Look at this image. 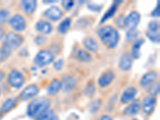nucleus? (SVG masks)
<instances>
[{
	"label": "nucleus",
	"mask_w": 160,
	"mask_h": 120,
	"mask_svg": "<svg viewBox=\"0 0 160 120\" xmlns=\"http://www.w3.org/2000/svg\"><path fill=\"white\" fill-rule=\"evenodd\" d=\"M39 92V89H38V86L35 84H31V85L26 87L21 92H20L18 98L21 100H28L30 98H32L36 96Z\"/></svg>",
	"instance_id": "obj_8"
},
{
	"label": "nucleus",
	"mask_w": 160,
	"mask_h": 120,
	"mask_svg": "<svg viewBox=\"0 0 160 120\" xmlns=\"http://www.w3.org/2000/svg\"><path fill=\"white\" fill-rule=\"evenodd\" d=\"M148 39L155 43H158L160 40V35L158 31H148L146 34Z\"/></svg>",
	"instance_id": "obj_28"
},
{
	"label": "nucleus",
	"mask_w": 160,
	"mask_h": 120,
	"mask_svg": "<svg viewBox=\"0 0 160 120\" xmlns=\"http://www.w3.org/2000/svg\"><path fill=\"white\" fill-rule=\"evenodd\" d=\"M141 16L138 11H133L123 19V25L128 28L129 31H134L136 29L140 22Z\"/></svg>",
	"instance_id": "obj_6"
},
{
	"label": "nucleus",
	"mask_w": 160,
	"mask_h": 120,
	"mask_svg": "<svg viewBox=\"0 0 160 120\" xmlns=\"http://www.w3.org/2000/svg\"><path fill=\"white\" fill-rule=\"evenodd\" d=\"M21 7L22 11L28 15H32L36 11L37 2L35 0H24L21 2Z\"/></svg>",
	"instance_id": "obj_18"
},
{
	"label": "nucleus",
	"mask_w": 160,
	"mask_h": 120,
	"mask_svg": "<svg viewBox=\"0 0 160 120\" xmlns=\"http://www.w3.org/2000/svg\"><path fill=\"white\" fill-rule=\"evenodd\" d=\"M138 31H128V34H127V38H128V41H136L138 39Z\"/></svg>",
	"instance_id": "obj_34"
},
{
	"label": "nucleus",
	"mask_w": 160,
	"mask_h": 120,
	"mask_svg": "<svg viewBox=\"0 0 160 120\" xmlns=\"http://www.w3.org/2000/svg\"><path fill=\"white\" fill-rule=\"evenodd\" d=\"M62 15H63V13H62V10L58 8V7H51L43 12V16L53 22L59 20L62 18Z\"/></svg>",
	"instance_id": "obj_9"
},
{
	"label": "nucleus",
	"mask_w": 160,
	"mask_h": 120,
	"mask_svg": "<svg viewBox=\"0 0 160 120\" xmlns=\"http://www.w3.org/2000/svg\"><path fill=\"white\" fill-rule=\"evenodd\" d=\"M50 106L51 102L47 98H36L29 103L27 110V114L31 118H36L44 111L49 109Z\"/></svg>",
	"instance_id": "obj_2"
},
{
	"label": "nucleus",
	"mask_w": 160,
	"mask_h": 120,
	"mask_svg": "<svg viewBox=\"0 0 160 120\" xmlns=\"http://www.w3.org/2000/svg\"><path fill=\"white\" fill-rule=\"evenodd\" d=\"M0 94H1V91H0Z\"/></svg>",
	"instance_id": "obj_44"
},
{
	"label": "nucleus",
	"mask_w": 160,
	"mask_h": 120,
	"mask_svg": "<svg viewBox=\"0 0 160 120\" xmlns=\"http://www.w3.org/2000/svg\"><path fill=\"white\" fill-rule=\"evenodd\" d=\"M22 43H23V37L18 33L9 32L4 37L3 45L8 47L12 51L19 48Z\"/></svg>",
	"instance_id": "obj_4"
},
{
	"label": "nucleus",
	"mask_w": 160,
	"mask_h": 120,
	"mask_svg": "<svg viewBox=\"0 0 160 120\" xmlns=\"http://www.w3.org/2000/svg\"><path fill=\"white\" fill-rule=\"evenodd\" d=\"M62 67H63V61H62V59L57 60V61L55 62V63H54V68L57 71H61L62 69Z\"/></svg>",
	"instance_id": "obj_36"
},
{
	"label": "nucleus",
	"mask_w": 160,
	"mask_h": 120,
	"mask_svg": "<svg viewBox=\"0 0 160 120\" xmlns=\"http://www.w3.org/2000/svg\"><path fill=\"white\" fill-rule=\"evenodd\" d=\"M11 52H12V50L2 44V48H0V61L8 59L11 55Z\"/></svg>",
	"instance_id": "obj_26"
},
{
	"label": "nucleus",
	"mask_w": 160,
	"mask_h": 120,
	"mask_svg": "<svg viewBox=\"0 0 160 120\" xmlns=\"http://www.w3.org/2000/svg\"><path fill=\"white\" fill-rule=\"evenodd\" d=\"M98 36L102 43L111 49L117 47L120 39L119 33L111 26H104L98 31Z\"/></svg>",
	"instance_id": "obj_1"
},
{
	"label": "nucleus",
	"mask_w": 160,
	"mask_h": 120,
	"mask_svg": "<svg viewBox=\"0 0 160 120\" xmlns=\"http://www.w3.org/2000/svg\"><path fill=\"white\" fill-rule=\"evenodd\" d=\"M121 2H122V1H120V2L115 1V2H113L112 5H111V7H110L109 9L107 11V12L102 15V18H101V21H100V23H103V22H105L107 20L112 18V17L115 15V13H116L117 10H118V6L119 5Z\"/></svg>",
	"instance_id": "obj_21"
},
{
	"label": "nucleus",
	"mask_w": 160,
	"mask_h": 120,
	"mask_svg": "<svg viewBox=\"0 0 160 120\" xmlns=\"http://www.w3.org/2000/svg\"><path fill=\"white\" fill-rule=\"evenodd\" d=\"M137 95V90L134 87H129V88H126L124 91L122 92V96H121V102L124 104L130 103L135 99V96Z\"/></svg>",
	"instance_id": "obj_13"
},
{
	"label": "nucleus",
	"mask_w": 160,
	"mask_h": 120,
	"mask_svg": "<svg viewBox=\"0 0 160 120\" xmlns=\"http://www.w3.org/2000/svg\"><path fill=\"white\" fill-rule=\"evenodd\" d=\"M158 78V73L155 71H148L144 74L140 79L139 84L142 88H148L151 84L154 83Z\"/></svg>",
	"instance_id": "obj_14"
},
{
	"label": "nucleus",
	"mask_w": 160,
	"mask_h": 120,
	"mask_svg": "<svg viewBox=\"0 0 160 120\" xmlns=\"http://www.w3.org/2000/svg\"><path fill=\"white\" fill-rule=\"evenodd\" d=\"M101 106H102V102L100 101V100H95V101H93L91 103L89 107V111H91V113H95L99 110V108H101Z\"/></svg>",
	"instance_id": "obj_32"
},
{
	"label": "nucleus",
	"mask_w": 160,
	"mask_h": 120,
	"mask_svg": "<svg viewBox=\"0 0 160 120\" xmlns=\"http://www.w3.org/2000/svg\"><path fill=\"white\" fill-rule=\"evenodd\" d=\"M62 82L55 78V79H53L49 83L48 87L47 88V92L50 95H55L62 90Z\"/></svg>",
	"instance_id": "obj_17"
},
{
	"label": "nucleus",
	"mask_w": 160,
	"mask_h": 120,
	"mask_svg": "<svg viewBox=\"0 0 160 120\" xmlns=\"http://www.w3.org/2000/svg\"><path fill=\"white\" fill-rule=\"evenodd\" d=\"M8 22H9L11 28L15 30V31H18V32L23 31L27 28V22H26L25 18L19 14H15L13 15L11 18H10Z\"/></svg>",
	"instance_id": "obj_7"
},
{
	"label": "nucleus",
	"mask_w": 160,
	"mask_h": 120,
	"mask_svg": "<svg viewBox=\"0 0 160 120\" xmlns=\"http://www.w3.org/2000/svg\"><path fill=\"white\" fill-rule=\"evenodd\" d=\"M159 90V82H155V83H152L149 86V88H148V92L151 95L150 96L155 97L156 95H158Z\"/></svg>",
	"instance_id": "obj_29"
},
{
	"label": "nucleus",
	"mask_w": 160,
	"mask_h": 120,
	"mask_svg": "<svg viewBox=\"0 0 160 120\" xmlns=\"http://www.w3.org/2000/svg\"><path fill=\"white\" fill-rule=\"evenodd\" d=\"M55 57L51 51L48 50H41L38 52L34 58V62L39 68H43L46 66L49 65L54 61Z\"/></svg>",
	"instance_id": "obj_3"
},
{
	"label": "nucleus",
	"mask_w": 160,
	"mask_h": 120,
	"mask_svg": "<svg viewBox=\"0 0 160 120\" xmlns=\"http://www.w3.org/2000/svg\"><path fill=\"white\" fill-rule=\"evenodd\" d=\"M159 1H158V3H157V6L155 7V8L154 9V11L151 12V15L152 17H159Z\"/></svg>",
	"instance_id": "obj_37"
},
{
	"label": "nucleus",
	"mask_w": 160,
	"mask_h": 120,
	"mask_svg": "<svg viewBox=\"0 0 160 120\" xmlns=\"http://www.w3.org/2000/svg\"><path fill=\"white\" fill-rule=\"evenodd\" d=\"M115 78V73L112 71H107L100 75L98 79V84L100 88H104L109 86Z\"/></svg>",
	"instance_id": "obj_11"
},
{
	"label": "nucleus",
	"mask_w": 160,
	"mask_h": 120,
	"mask_svg": "<svg viewBox=\"0 0 160 120\" xmlns=\"http://www.w3.org/2000/svg\"><path fill=\"white\" fill-rule=\"evenodd\" d=\"M132 120H138V119H132Z\"/></svg>",
	"instance_id": "obj_43"
},
{
	"label": "nucleus",
	"mask_w": 160,
	"mask_h": 120,
	"mask_svg": "<svg viewBox=\"0 0 160 120\" xmlns=\"http://www.w3.org/2000/svg\"><path fill=\"white\" fill-rule=\"evenodd\" d=\"M82 45L88 51L91 52H96L98 50V44L93 38L88 37L84 38L82 41Z\"/></svg>",
	"instance_id": "obj_22"
},
{
	"label": "nucleus",
	"mask_w": 160,
	"mask_h": 120,
	"mask_svg": "<svg viewBox=\"0 0 160 120\" xmlns=\"http://www.w3.org/2000/svg\"><path fill=\"white\" fill-rule=\"evenodd\" d=\"M61 5H62V8H63L65 11H71L73 8V7L75 6V2L72 1V0H64L61 2Z\"/></svg>",
	"instance_id": "obj_33"
},
{
	"label": "nucleus",
	"mask_w": 160,
	"mask_h": 120,
	"mask_svg": "<svg viewBox=\"0 0 160 120\" xmlns=\"http://www.w3.org/2000/svg\"><path fill=\"white\" fill-rule=\"evenodd\" d=\"M51 120H59V119H58V117H56V116H54V117H53L52 118H51Z\"/></svg>",
	"instance_id": "obj_42"
},
{
	"label": "nucleus",
	"mask_w": 160,
	"mask_h": 120,
	"mask_svg": "<svg viewBox=\"0 0 160 120\" xmlns=\"http://www.w3.org/2000/svg\"><path fill=\"white\" fill-rule=\"evenodd\" d=\"M98 120H113V119L111 116H109V115H102V116Z\"/></svg>",
	"instance_id": "obj_39"
},
{
	"label": "nucleus",
	"mask_w": 160,
	"mask_h": 120,
	"mask_svg": "<svg viewBox=\"0 0 160 120\" xmlns=\"http://www.w3.org/2000/svg\"><path fill=\"white\" fill-rule=\"evenodd\" d=\"M10 11L7 9L0 10V25L4 24L9 20Z\"/></svg>",
	"instance_id": "obj_30"
},
{
	"label": "nucleus",
	"mask_w": 160,
	"mask_h": 120,
	"mask_svg": "<svg viewBox=\"0 0 160 120\" xmlns=\"http://www.w3.org/2000/svg\"><path fill=\"white\" fill-rule=\"evenodd\" d=\"M35 41L38 45H42L46 42V38L42 35H39V36L36 37Z\"/></svg>",
	"instance_id": "obj_38"
},
{
	"label": "nucleus",
	"mask_w": 160,
	"mask_h": 120,
	"mask_svg": "<svg viewBox=\"0 0 160 120\" xmlns=\"http://www.w3.org/2000/svg\"><path fill=\"white\" fill-rule=\"evenodd\" d=\"M133 64V60L131 56V54L128 52L124 53L122 56L120 57L119 62H118V67L122 71H128L131 69Z\"/></svg>",
	"instance_id": "obj_15"
},
{
	"label": "nucleus",
	"mask_w": 160,
	"mask_h": 120,
	"mask_svg": "<svg viewBox=\"0 0 160 120\" xmlns=\"http://www.w3.org/2000/svg\"><path fill=\"white\" fill-rule=\"evenodd\" d=\"M157 100L155 97L153 96H148L146 97L142 101V111H143L144 114L146 115H151V113L154 111L155 108V106H156Z\"/></svg>",
	"instance_id": "obj_12"
},
{
	"label": "nucleus",
	"mask_w": 160,
	"mask_h": 120,
	"mask_svg": "<svg viewBox=\"0 0 160 120\" xmlns=\"http://www.w3.org/2000/svg\"><path fill=\"white\" fill-rule=\"evenodd\" d=\"M77 59L80 62H90L92 58L91 54L89 52H88L87 51H84V50H78V51L76 52V55H75Z\"/></svg>",
	"instance_id": "obj_25"
},
{
	"label": "nucleus",
	"mask_w": 160,
	"mask_h": 120,
	"mask_svg": "<svg viewBox=\"0 0 160 120\" xmlns=\"http://www.w3.org/2000/svg\"><path fill=\"white\" fill-rule=\"evenodd\" d=\"M4 77H5V73L2 71H0V81H2L4 78Z\"/></svg>",
	"instance_id": "obj_40"
},
{
	"label": "nucleus",
	"mask_w": 160,
	"mask_h": 120,
	"mask_svg": "<svg viewBox=\"0 0 160 120\" xmlns=\"http://www.w3.org/2000/svg\"><path fill=\"white\" fill-rule=\"evenodd\" d=\"M140 108H141V102H140L139 100H138V101H135V102H132L129 106H128L124 109L123 114L126 116H133V115L138 114Z\"/></svg>",
	"instance_id": "obj_19"
},
{
	"label": "nucleus",
	"mask_w": 160,
	"mask_h": 120,
	"mask_svg": "<svg viewBox=\"0 0 160 120\" xmlns=\"http://www.w3.org/2000/svg\"><path fill=\"white\" fill-rule=\"evenodd\" d=\"M16 103H17L16 98H8V99L6 100L5 102L2 103V107H1V111L4 113L9 112L10 111H11L13 108H15Z\"/></svg>",
	"instance_id": "obj_24"
},
{
	"label": "nucleus",
	"mask_w": 160,
	"mask_h": 120,
	"mask_svg": "<svg viewBox=\"0 0 160 120\" xmlns=\"http://www.w3.org/2000/svg\"><path fill=\"white\" fill-rule=\"evenodd\" d=\"M95 86L94 83H90L88 84L86 88L84 89V94H85L86 96H88V97H92L93 95H95Z\"/></svg>",
	"instance_id": "obj_31"
},
{
	"label": "nucleus",
	"mask_w": 160,
	"mask_h": 120,
	"mask_svg": "<svg viewBox=\"0 0 160 120\" xmlns=\"http://www.w3.org/2000/svg\"><path fill=\"white\" fill-rule=\"evenodd\" d=\"M62 89L64 92H71L76 88L77 80L74 76L71 75H65L62 79Z\"/></svg>",
	"instance_id": "obj_10"
},
{
	"label": "nucleus",
	"mask_w": 160,
	"mask_h": 120,
	"mask_svg": "<svg viewBox=\"0 0 160 120\" xmlns=\"http://www.w3.org/2000/svg\"><path fill=\"white\" fill-rule=\"evenodd\" d=\"M35 28L42 35H50L52 31V25L46 20H39L35 24Z\"/></svg>",
	"instance_id": "obj_16"
},
{
	"label": "nucleus",
	"mask_w": 160,
	"mask_h": 120,
	"mask_svg": "<svg viewBox=\"0 0 160 120\" xmlns=\"http://www.w3.org/2000/svg\"><path fill=\"white\" fill-rule=\"evenodd\" d=\"M159 30V23L157 21H151L148 23V31H158Z\"/></svg>",
	"instance_id": "obj_35"
},
{
	"label": "nucleus",
	"mask_w": 160,
	"mask_h": 120,
	"mask_svg": "<svg viewBox=\"0 0 160 120\" xmlns=\"http://www.w3.org/2000/svg\"><path fill=\"white\" fill-rule=\"evenodd\" d=\"M0 114H1V113H0Z\"/></svg>",
	"instance_id": "obj_45"
},
{
	"label": "nucleus",
	"mask_w": 160,
	"mask_h": 120,
	"mask_svg": "<svg viewBox=\"0 0 160 120\" xmlns=\"http://www.w3.org/2000/svg\"><path fill=\"white\" fill-rule=\"evenodd\" d=\"M71 26V19L70 18H66L58 24V28H57V31L61 35H65L66 33L69 31Z\"/></svg>",
	"instance_id": "obj_23"
},
{
	"label": "nucleus",
	"mask_w": 160,
	"mask_h": 120,
	"mask_svg": "<svg viewBox=\"0 0 160 120\" xmlns=\"http://www.w3.org/2000/svg\"><path fill=\"white\" fill-rule=\"evenodd\" d=\"M4 35V31L2 28H0V39H2Z\"/></svg>",
	"instance_id": "obj_41"
},
{
	"label": "nucleus",
	"mask_w": 160,
	"mask_h": 120,
	"mask_svg": "<svg viewBox=\"0 0 160 120\" xmlns=\"http://www.w3.org/2000/svg\"><path fill=\"white\" fill-rule=\"evenodd\" d=\"M25 82L23 75L18 70H12L8 76V82L15 89H18Z\"/></svg>",
	"instance_id": "obj_5"
},
{
	"label": "nucleus",
	"mask_w": 160,
	"mask_h": 120,
	"mask_svg": "<svg viewBox=\"0 0 160 120\" xmlns=\"http://www.w3.org/2000/svg\"><path fill=\"white\" fill-rule=\"evenodd\" d=\"M55 116V112L51 109H48L41 115L37 116L35 118V120H51L53 117Z\"/></svg>",
	"instance_id": "obj_27"
},
{
	"label": "nucleus",
	"mask_w": 160,
	"mask_h": 120,
	"mask_svg": "<svg viewBox=\"0 0 160 120\" xmlns=\"http://www.w3.org/2000/svg\"><path fill=\"white\" fill-rule=\"evenodd\" d=\"M145 42L144 39L142 38H138L134 42L132 48H131V58L134 59H138L140 57V54H141V48Z\"/></svg>",
	"instance_id": "obj_20"
}]
</instances>
